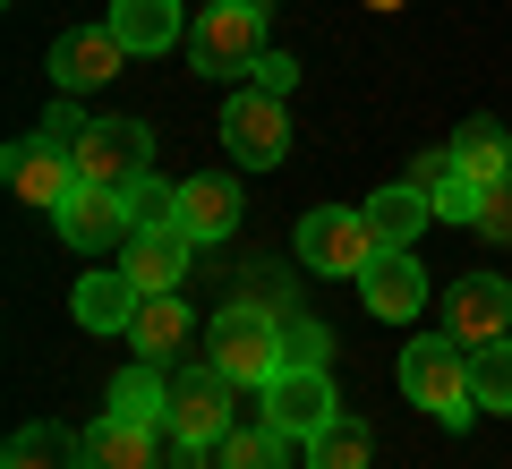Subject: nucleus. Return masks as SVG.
Returning <instances> with one entry per match:
<instances>
[{
	"instance_id": "nucleus-1",
	"label": "nucleus",
	"mask_w": 512,
	"mask_h": 469,
	"mask_svg": "<svg viewBox=\"0 0 512 469\" xmlns=\"http://www.w3.org/2000/svg\"><path fill=\"white\" fill-rule=\"evenodd\" d=\"M205 359H214L231 384H256V393H265V384L282 376V307L231 299L214 325H205Z\"/></svg>"
},
{
	"instance_id": "nucleus-2",
	"label": "nucleus",
	"mask_w": 512,
	"mask_h": 469,
	"mask_svg": "<svg viewBox=\"0 0 512 469\" xmlns=\"http://www.w3.org/2000/svg\"><path fill=\"white\" fill-rule=\"evenodd\" d=\"M402 393L419 410H436L444 427H470L478 418V393H470V350L444 333V342H410L402 350Z\"/></svg>"
},
{
	"instance_id": "nucleus-3",
	"label": "nucleus",
	"mask_w": 512,
	"mask_h": 469,
	"mask_svg": "<svg viewBox=\"0 0 512 469\" xmlns=\"http://www.w3.org/2000/svg\"><path fill=\"white\" fill-rule=\"evenodd\" d=\"M265 60V9H239V0H214L197 26H188V69L197 77H239Z\"/></svg>"
},
{
	"instance_id": "nucleus-4",
	"label": "nucleus",
	"mask_w": 512,
	"mask_h": 469,
	"mask_svg": "<svg viewBox=\"0 0 512 469\" xmlns=\"http://www.w3.org/2000/svg\"><path fill=\"white\" fill-rule=\"evenodd\" d=\"M77 180L86 188H137L154 180V128L146 120H94L86 137H77Z\"/></svg>"
},
{
	"instance_id": "nucleus-5",
	"label": "nucleus",
	"mask_w": 512,
	"mask_h": 469,
	"mask_svg": "<svg viewBox=\"0 0 512 469\" xmlns=\"http://www.w3.org/2000/svg\"><path fill=\"white\" fill-rule=\"evenodd\" d=\"M384 239L367 231V214H350V205H316L308 222H299V265L308 273H350L359 282L367 265H376Z\"/></svg>"
},
{
	"instance_id": "nucleus-6",
	"label": "nucleus",
	"mask_w": 512,
	"mask_h": 469,
	"mask_svg": "<svg viewBox=\"0 0 512 469\" xmlns=\"http://www.w3.org/2000/svg\"><path fill=\"white\" fill-rule=\"evenodd\" d=\"M222 435H231V376L205 359V367H188V376L171 384V444L180 452H214Z\"/></svg>"
},
{
	"instance_id": "nucleus-7",
	"label": "nucleus",
	"mask_w": 512,
	"mask_h": 469,
	"mask_svg": "<svg viewBox=\"0 0 512 469\" xmlns=\"http://www.w3.org/2000/svg\"><path fill=\"white\" fill-rule=\"evenodd\" d=\"M0 180L18 188L26 205H43V214H60V205L86 188V180H77V154H69V145H52V137H18L9 154H0Z\"/></svg>"
},
{
	"instance_id": "nucleus-8",
	"label": "nucleus",
	"mask_w": 512,
	"mask_h": 469,
	"mask_svg": "<svg viewBox=\"0 0 512 469\" xmlns=\"http://www.w3.org/2000/svg\"><path fill=\"white\" fill-rule=\"evenodd\" d=\"M222 145H231L239 163L274 171L282 154H291V120H282V94H265V86L231 94V103H222Z\"/></svg>"
},
{
	"instance_id": "nucleus-9",
	"label": "nucleus",
	"mask_w": 512,
	"mask_h": 469,
	"mask_svg": "<svg viewBox=\"0 0 512 469\" xmlns=\"http://www.w3.org/2000/svg\"><path fill=\"white\" fill-rule=\"evenodd\" d=\"M504 325H512V282H495V273H461L453 299H444V333H453L461 350H478V342H504Z\"/></svg>"
},
{
	"instance_id": "nucleus-10",
	"label": "nucleus",
	"mask_w": 512,
	"mask_h": 469,
	"mask_svg": "<svg viewBox=\"0 0 512 469\" xmlns=\"http://www.w3.org/2000/svg\"><path fill=\"white\" fill-rule=\"evenodd\" d=\"M359 299H367V316H384V325H410L427 307V265L410 248H376V265L359 273Z\"/></svg>"
},
{
	"instance_id": "nucleus-11",
	"label": "nucleus",
	"mask_w": 512,
	"mask_h": 469,
	"mask_svg": "<svg viewBox=\"0 0 512 469\" xmlns=\"http://www.w3.org/2000/svg\"><path fill=\"white\" fill-rule=\"evenodd\" d=\"M333 410H342V401H333V384H325V367H282V376L265 384V418H274L282 435H299V444H308V435L325 427Z\"/></svg>"
},
{
	"instance_id": "nucleus-12",
	"label": "nucleus",
	"mask_w": 512,
	"mask_h": 469,
	"mask_svg": "<svg viewBox=\"0 0 512 469\" xmlns=\"http://www.w3.org/2000/svg\"><path fill=\"white\" fill-rule=\"evenodd\" d=\"M120 60H128V43L111 35V26H69V35L52 43V86L86 94V86H103V77H120Z\"/></svg>"
},
{
	"instance_id": "nucleus-13",
	"label": "nucleus",
	"mask_w": 512,
	"mask_h": 469,
	"mask_svg": "<svg viewBox=\"0 0 512 469\" xmlns=\"http://www.w3.org/2000/svg\"><path fill=\"white\" fill-rule=\"evenodd\" d=\"M52 231L69 239L77 256H94V248H111V239H128L137 222H128V197H120V188H77V197L52 214Z\"/></svg>"
},
{
	"instance_id": "nucleus-14",
	"label": "nucleus",
	"mask_w": 512,
	"mask_h": 469,
	"mask_svg": "<svg viewBox=\"0 0 512 469\" xmlns=\"http://www.w3.org/2000/svg\"><path fill=\"white\" fill-rule=\"evenodd\" d=\"M86 469H163V427H137V418H94L86 427Z\"/></svg>"
},
{
	"instance_id": "nucleus-15",
	"label": "nucleus",
	"mask_w": 512,
	"mask_h": 469,
	"mask_svg": "<svg viewBox=\"0 0 512 469\" xmlns=\"http://www.w3.org/2000/svg\"><path fill=\"white\" fill-rule=\"evenodd\" d=\"M188 248H197V239L180 231V222H163V231H128V256L120 265L137 273V290H180V273H188Z\"/></svg>"
},
{
	"instance_id": "nucleus-16",
	"label": "nucleus",
	"mask_w": 512,
	"mask_h": 469,
	"mask_svg": "<svg viewBox=\"0 0 512 469\" xmlns=\"http://www.w3.org/2000/svg\"><path fill=\"white\" fill-rule=\"evenodd\" d=\"M180 231L197 239V248H214V239L239 231V180H222V171H205V180L180 188Z\"/></svg>"
},
{
	"instance_id": "nucleus-17",
	"label": "nucleus",
	"mask_w": 512,
	"mask_h": 469,
	"mask_svg": "<svg viewBox=\"0 0 512 469\" xmlns=\"http://www.w3.org/2000/svg\"><path fill=\"white\" fill-rule=\"evenodd\" d=\"M137 307H146V290H137V273H86L77 282V325L86 333H128L137 325Z\"/></svg>"
},
{
	"instance_id": "nucleus-18",
	"label": "nucleus",
	"mask_w": 512,
	"mask_h": 469,
	"mask_svg": "<svg viewBox=\"0 0 512 469\" xmlns=\"http://www.w3.org/2000/svg\"><path fill=\"white\" fill-rule=\"evenodd\" d=\"M111 35L128 43V60H154L180 43V0H111Z\"/></svg>"
},
{
	"instance_id": "nucleus-19",
	"label": "nucleus",
	"mask_w": 512,
	"mask_h": 469,
	"mask_svg": "<svg viewBox=\"0 0 512 469\" xmlns=\"http://www.w3.org/2000/svg\"><path fill=\"white\" fill-rule=\"evenodd\" d=\"M359 214H367V231H376L384 248H410V239H419L427 222H436V197H419V188L402 180V188H376V197H367Z\"/></svg>"
},
{
	"instance_id": "nucleus-20",
	"label": "nucleus",
	"mask_w": 512,
	"mask_h": 469,
	"mask_svg": "<svg viewBox=\"0 0 512 469\" xmlns=\"http://www.w3.org/2000/svg\"><path fill=\"white\" fill-rule=\"evenodd\" d=\"M453 171L470 188H495V180H512V137L495 120H461V137H453Z\"/></svg>"
},
{
	"instance_id": "nucleus-21",
	"label": "nucleus",
	"mask_w": 512,
	"mask_h": 469,
	"mask_svg": "<svg viewBox=\"0 0 512 469\" xmlns=\"http://www.w3.org/2000/svg\"><path fill=\"white\" fill-rule=\"evenodd\" d=\"M0 469H86V435H69V427H18L9 435V452H0Z\"/></svg>"
},
{
	"instance_id": "nucleus-22",
	"label": "nucleus",
	"mask_w": 512,
	"mask_h": 469,
	"mask_svg": "<svg viewBox=\"0 0 512 469\" xmlns=\"http://www.w3.org/2000/svg\"><path fill=\"white\" fill-rule=\"evenodd\" d=\"M128 342H137V359H154V367H163L171 350L188 342V307L171 299V290H154V299L137 307V325H128Z\"/></svg>"
},
{
	"instance_id": "nucleus-23",
	"label": "nucleus",
	"mask_w": 512,
	"mask_h": 469,
	"mask_svg": "<svg viewBox=\"0 0 512 469\" xmlns=\"http://www.w3.org/2000/svg\"><path fill=\"white\" fill-rule=\"evenodd\" d=\"M367 452H376V435H367L350 410H333L325 427L308 435V469H367Z\"/></svg>"
},
{
	"instance_id": "nucleus-24",
	"label": "nucleus",
	"mask_w": 512,
	"mask_h": 469,
	"mask_svg": "<svg viewBox=\"0 0 512 469\" xmlns=\"http://www.w3.org/2000/svg\"><path fill=\"white\" fill-rule=\"evenodd\" d=\"M111 418H137V427H171V384L154 376V359H146V367H128V376L111 384Z\"/></svg>"
},
{
	"instance_id": "nucleus-25",
	"label": "nucleus",
	"mask_w": 512,
	"mask_h": 469,
	"mask_svg": "<svg viewBox=\"0 0 512 469\" xmlns=\"http://www.w3.org/2000/svg\"><path fill=\"white\" fill-rule=\"evenodd\" d=\"M299 435H282L274 418H265V427H231L214 444V469H282V452H291Z\"/></svg>"
},
{
	"instance_id": "nucleus-26",
	"label": "nucleus",
	"mask_w": 512,
	"mask_h": 469,
	"mask_svg": "<svg viewBox=\"0 0 512 469\" xmlns=\"http://www.w3.org/2000/svg\"><path fill=\"white\" fill-rule=\"evenodd\" d=\"M470 393H478V410H512V342L470 350Z\"/></svg>"
},
{
	"instance_id": "nucleus-27",
	"label": "nucleus",
	"mask_w": 512,
	"mask_h": 469,
	"mask_svg": "<svg viewBox=\"0 0 512 469\" xmlns=\"http://www.w3.org/2000/svg\"><path fill=\"white\" fill-rule=\"evenodd\" d=\"M325 359H333V333L308 316H282V367H325Z\"/></svg>"
},
{
	"instance_id": "nucleus-28",
	"label": "nucleus",
	"mask_w": 512,
	"mask_h": 469,
	"mask_svg": "<svg viewBox=\"0 0 512 469\" xmlns=\"http://www.w3.org/2000/svg\"><path fill=\"white\" fill-rule=\"evenodd\" d=\"M128 222H137V231H163V222H180V188L137 180V188H128Z\"/></svg>"
},
{
	"instance_id": "nucleus-29",
	"label": "nucleus",
	"mask_w": 512,
	"mask_h": 469,
	"mask_svg": "<svg viewBox=\"0 0 512 469\" xmlns=\"http://www.w3.org/2000/svg\"><path fill=\"white\" fill-rule=\"evenodd\" d=\"M470 231H478V239H495V248H512V180L478 188V214H470Z\"/></svg>"
},
{
	"instance_id": "nucleus-30",
	"label": "nucleus",
	"mask_w": 512,
	"mask_h": 469,
	"mask_svg": "<svg viewBox=\"0 0 512 469\" xmlns=\"http://www.w3.org/2000/svg\"><path fill=\"white\" fill-rule=\"evenodd\" d=\"M470 214H478V188H470V180L453 171V180L436 188V222H470Z\"/></svg>"
},
{
	"instance_id": "nucleus-31",
	"label": "nucleus",
	"mask_w": 512,
	"mask_h": 469,
	"mask_svg": "<svg viewBox=\"0 0 512 469\" xmlns=\"http://www.w3.org/2000/svg\"><path fill=\"white\" fill-rule=\"evenodd\" d=\"M444 180H453V145H436V154H419V163H410V188H419V197H436Z\"/></svg>"
},
{
	"instance_id": "nucleus-32",
	"label": "nucleus",
	"mask_w": 512,
	"mask_h": 469,
	"mask_svg": "<svg viewBox=\"0 0 512 469\" xmlns=\"http://www.w3.org/2000/svg\"><path fill=\"white\" fill-rule=\"evenodd\" d=\"M256 86H265V94H291L299 86V60L291 52H265V60H256Z\"/></svg>"
},
{
	"instance_id": "nucleus-33",
	"label": "nucleus",
	"mask_w": 512,
	"mask_h": 469,
	"mask_svg": "<svg viewBox=\"0 0 512 469\" xmlns=\"http://www.w3.org/2000/svg\"><path fill=\"white\" fill-rule=\"evenodd\" d=\"M86 128H94V120H77V103H52L43 137H52V145H69V154H77V137H86Z\"/></svg>"
},
{
	"instance_id": "nucleus-34",
	"label": "nucleus",
	"mask_w": 512,
	"mask_h": 469,
	"mask_svg": "<svg viewBox=\"0 0 512 469\" xmlns=\"http://www.w3.org/2000/svg\"><path fill=\"white\" fill-rule=\"evenodd\" d=\"M367 9H402V0H367Z\"/></svg>"
},
{
	"instance_id": "nucleus-35",
	"label": "nucleus",
	"mask_w": 512,
	"mask_h": 469,
	"mask_svg": "<svg viewBox=\"0 0 512 469\" xmlns=\"http://www.w3.org/2000/svg\"><path fill=\"white\" fill-rule=\"evenodd\" d=\"M239 9H274V0H239Z\"/></svg>"
}]
</instances>
